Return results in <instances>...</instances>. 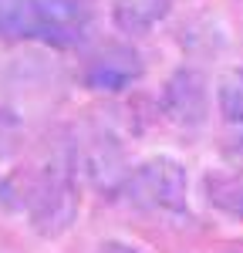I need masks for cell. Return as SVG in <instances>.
<instances>
[{
	"mask_svg": "<svg viewBox=\"0 0 243 253\" xmlns=\"http://www.w3.org/2000/svg\"><path fill=\"white\" fill-rule=\"evenodd\" d=\"M75 159H54L40 172L0 182V199L14 193L20 213H27L31 230L40 236H61L78 216V186Z\"/></svg>",
	"mask_w": 243,
	"mask_h": 253,
	"instance_id": "1",
	"label": "cell"
},
{
	"mask_svg": "<svg viewBox=\"0 0 243 253\" xmlns=\"http://www.w3.org/2000/svg\"><path fill=\"white\" fill-rule=\"evenodd\" d=\"M91 14L78 0H0V38L71 51L88 41Z\"/></svg>",
	"mask_w": 243,
	"mask_h": 253,
	"instance_id": "2",
	"label": "cell"
},
{
	"mask_svg": "<svg viewBox=\"0 0 243 253\" xmlns=\"http://www.w3.org/2000/svg\"><path fill=\"white\" fill-rule=\"evenodd\" d=\"M119 196L135 210L179 216L186 213V196H189L186 166L169 156H152L145 162H135L128 166Z\"/></svg>",
	"mask_w": 243,
	"mask_h": 253,
	"instance_id": "3",
	"label": "cell"
},
{
	"mask_svg": "<svg viewBox=\"0 0 243 253\" xmlns=\"http://www.w3.org/2000/svg\"><path fill=\"white\" fill-rule=\"evenodd\" d=\"M162 115L169 118L172 125L182 128H200L206 115H209V84L200 71L193 68H179L172 78L162 84Z\"/></svg>",
	"mask_w": 243,
	"mask_h": 253,
	"instance_id": "4",
	"label": "cell"
},
{
	"mask_svg": "<svg viewBox=\"0 0 243 253\" xmlns=\"http://www.w3.org/2000/svg\"><path fill=\"white\" fill-rule=\"evenodd\" d=\"M142 75H145V61L139 51L128 44H115L88 61L81 81H84V88H91L98 95H119L125 88H132L135 81H142Z\"/></svg>",
	"mask_w": 243,
	"mask_h": 253,
	"instance_id": "5",
	"label": "cell"
},
{
	"mask_svg": "<svg viewBox=\"0 0 243 253\" xmlns=\"http://www.w3.org/2000/svg\"><path fill=\"white\" fill-rule=\"evenodd\" d=\"M172 0H112V20L122 34L142 38L169 17Z\"/></svg>",
	"mask_w": 243,
	"mask_h": 253,
	"instance_id": "6",
	"label": "cell"
},
{
	"mask_svg": "<svg viewBox=\"0 0 243 253\" xmlns=\"http://www.w3.org/2000/svg\"><path fill=\"white\" fill-rule=\"evenodd\" d=\"M206 199H209V206L243 219V172L206 175Z\"/></svg>",
	"mask_w": 243,
	"mask_h": 253,
	"instance_id": "7",
	"label": "cell"
},
{
	"mask_svg": "<svg viewBox=\"0 0 243 253\" xmlns=\"http://www.w3.org/2000/svg\"><path fill=\"white\" fill-rule=\"evenodd\" d=\"M216 105L230 125H243V68L226 71L216 84Z\"/></svg>",
	"mask_w": 243,
	"mask_h": 253,
	"instance_id": "8",
	"label": "cell"
},
{
	"mask_svg": "<svg viewBox=\"0 0 243 253\" xmlns=\"http://www.w3.org/2000/svg\"><path fill=\"white\" fill-rule=\"evenodd\" d=\"M95 253H142V250H135L132 243H122V240H108V243H101Z\"/></svg>",
	"mask_w": 243,
	"mask_h": 253,
	"instance_id": "9",
	"label": "cell"
},
{
	"mask_svg": "<svg viewBox=\"0 0 243 253\" xmlns=\"http://www.w3.org/2000/svg\"><path fill=\"white\" fill-rule=\"evenodd\" d=\"M226 156L233 159L237 166H243V135H240V138H233V142L226 145Z\"/></svg>",
	"mask_w": 243,
	"mask_h": 253,
	"instance_id": "10",
	"label": "cell"
}]
</instances>
